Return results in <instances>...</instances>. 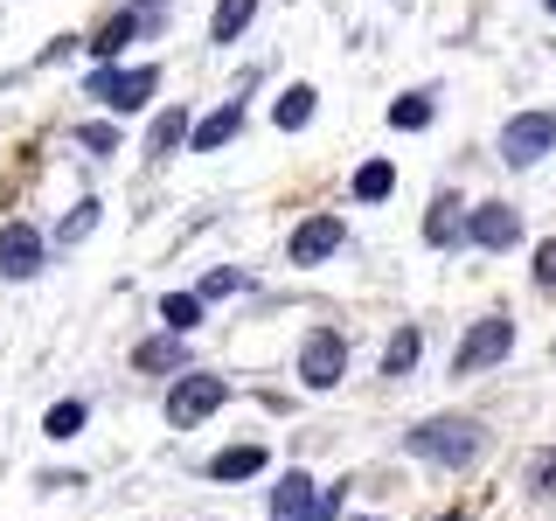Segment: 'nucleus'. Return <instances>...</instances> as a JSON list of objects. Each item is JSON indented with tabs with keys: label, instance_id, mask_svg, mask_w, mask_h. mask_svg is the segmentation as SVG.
<instances>
[{
	"label": "nucleus",
	"instance_id": "obj_1",
	"mask_svg": "<svg viewBox=\"0 0 556 521\" xmlns=\"http://www.w3.org/2000/svg\"><path fill=\"white\" fill-rule=\"evenodd\" d=\"M410 452L417 459H431V466H473L480 452H486V431L473 424V417H425V424L410 431Z\"/></svg>",
	"mask_w": 556,
	"mask_h": 521
},
{
	"label": "nucleus",
	"instance_id": "obj_2",
	"mask_svg": "<svg viewBox=\"0 0 556 521\" xmlns=\"http://www.w3.org/2000/svg\"><path fill=\"white\" fill-rule=\"evenodd\" d=\"M556 147V112H521L501 126V161L508 167H535Z\"/></svg>",
	"mask_w": 556,
	"mask_h": 521
},
{
	"label": "nucleus",
	"instance_id": "obj_3",
	"mask_svg": "<svg viewBox=\"0 0 556 521\" xmlns=\"http://www.w3.org/2000/svg\"><path fill=\"white\" fill-rule=\"evenodd\" d=\"M508 347H515V320H508V313H486V320H473V334L459 341L452 369H459V376H473V369H486V361H501Z\"/></svg>",
	"mask_w": 556,
	"mask_h": 521
},
{
	"label": "nucleus",
	"instance_id": "obj_4",
	"mask_svg": "<svg viewBox=\"0 0 556 521\" xmlns=\"http://www.w3.org/2000/svg\"><path fill=\"white\" fill-rule=\"evenodd\" d=\"M223 396H230V390H223V376H181V382L167 390V424H174V431L202 424L208 410H223Z\"/></svg>",
	"mask_w": 556,
	"mask_h": 521
},
{
	"label": "nucleus",
	"instance_id": "obj_5",
	"mask_svg": "<svg viewBox=\"0 0 556 521\" xmlns=\"http://www.w3.org/2000/svg\"><path fill=\"white\" fill-rule=\"evenodd\" d=\"M153 84H161L153 69H112V63H104L98 77H91V98L112 104V112H139V104L153 98Z\"/></svg>",
	"mask_w": 556,
	"mask_h": 521
},
{
	"label": "nucleus",
	"instance_id": "obj_6",
	"mask_svg": "<svg viewBox=\"0 0 556 521\" xmlns=\"http://www.w3.org/2000/svg\"><path fill=\"white\" fill-rule=\"evenodd\" d=\"M341 369H348V347H341V334H306V347H300V382L306 390H334L341 382Z\"/></svg>",
	"mask_w": 556,
	"mask_h": 521
},
{
	"label": "nucleus",
	"instance_id": "obj_7",
	"mask_svg": "<svg viewBox=\"0 0 556 521\" xmlns=\"http://www.w3.org/2000/svg\"><path fill=\"white\" fill-rule=\"evenodd\" d=\"M334 251H341V216H306L286 243L292 265H320V257H334Z\"/></svg>",
	"mask_w": 556,
	"mask_h": 521
},
{
	"label": "nucleus",
	"instance_id": "obj_8",
	"mask_svg": "<svg viewBox=\"0 0 556 521\" xmlns=\"http://www.w3.org/2000/svg\"><path fill=\"white\" fill-rule=\"evenodd\" d=\"M0 271H8V278H35V271H42V230L8 223V230H0Z\"/></svg>",
	"mask_w": 556,
	"mask_h": 521
},
{
	"label": "nucleus",
	"instance_id": "obj_9",
	"mask_svg": "<svg viewBox=\"0 0 556 521\" xmlns=\"http://www.w3.org/2000/svg\"><path fill=\"white\" fill-rule=\"evenodd\" d=\"M473 243H480V251H515V243H521V216L508 202L473 208Z\"/></svg>",
	"mask_w": 556,
	"mask_h": 521
},
{
	"label": "nucleus",
	"instance_id": "obj_10",
	"mask_svg": "<svg viewBox=\"0 0 556 521\" xmlns=\"http://www.w3.org/2000/svg\"><path fill=\"white\" fill-rule=\"evenodd\" d=\"M313 500H320V486H313L306 473H278V486H271V521H306Z\"/></svg>",
	"mask_w": 556,
	"mask_h": 521
},
{
	"label": "nucleus",
	"instance_id": "obj_11",
	"mask_svg": "<svg viewBox=\"0 0 556 521\" xmlns=\"http://www.w3.org/2000/svg\"><path fill=\"white\" fill-rule=\"evenodd\" d=\"M452 208H459L452 195H439V202H431V216H425V243H431V251H452L459 237H473V223H459Z\"/></svg>",
	"mask_w": 556,
	"mask_h": 521
},
{
	"label": "nucleus",
	"instance_id": "obj_12",
	"mask_svg": "<svg viewBox=\"0 0 556 521\" xmlns=\"http://www.w3.org/2000/svg\"><path fill=\"white\" fill-rule=\"evenodd\" d=\"M237 126H243V112H237V104H223V112H208L202 126H195V139H188V147H195V153H223V147L237 139Z\"/></svg>",
	"mask_w": 556,
	"mask_h": 521
},
{
	"label": "nucleus",
	"instance_id": "obj_13",
	"mask_svg": "<svg viewBox=\"0 0 556 521\" xmlns=\"http://www.w3.org/2000/svg\"><path fill=\"white\" fill-rule=\"evenodd\" d=\"M208 473H216V480H251V473H265V452H257V445H230V452L208 459Z\"/></svg>",
	"mask_w": 556,
	"mask_h": 521
},
{
	"label": "nucleus",
	"instance_id": "obj_14",
	"mask_svg": "<svg viewBox=\"0 0 556 521\" xmlns=\"http://www.w3.org/2000/svg\"><path fill=\"white\" fill-rule=\"evenodd\" d=\"M251 14H257V0H216V14H208V35H216V42H237V35L251 28Z\"/></svg>",
	"mask_w": 556,
	"mask_h": 521
},
{
	"label": "nucleus",
	"instance_id": "obj_15",
	"mask_svg": "<svg viewBox=\"0 0 556 521\" xmlns=\"http://www.w3.org/2000/svg\"><path fill=\"white\" fill-rule=\"evenodd\" d=\"M313 98H320V91H313V84H292V91H286V98H278V104H271V118H278V132H300V126H306V118H313Z\"/></svg>",
	"mask_w": 556,
	"mask_h": 521
},
{
	"label": "nucleus",
	"instance_id": "obj_16",
	"mask_svg": "<svg viewBox=\"0 0 556 521\" xmlns=\"http://www.w3.org/2000/svg\"><path fill=\"white\" fill-rule=\"evenodd\" d=\"M132 28H139V14H112V22H104V28H98V35H91V42H84V49H91V56H104V63H112L118 49L132 42Z\"/></svg>",
	"mask_w": 556,
	"mask_h": 521
},
{
	"label": "nucleus",
	"instance_id": "obj_17",
	"mask_svg": "<svg viewBox=\"0 0 556 521\" xmlns=\"http://www.w3.org/2000/svg\"><path fill=\"white\" fill-rule=\"evenodd\" d=\"M139 369H153V376H161V369H181V334H153V341H139Z\"/></svg>",
	"mask_w": 556,
	"mask_h": 521
},
{
	"label": "nucleus",
	"instance_id": "obj_18",
	"mask_svg": "<svg viewBox=\"0 0 556 521\" xmlns=\"http://www.w3.org/2000/svg\"><path fill=\"white\" fill-rule=\"evenodd\" d=\"M396 188V167L390 161H369V167H355V202H382Z\"/></svg>",
	"mask_w": 556,
	"mask_h": 521
},
{
	"label": "nucleus",
	"instance_id": "obj_19",
	"mask_svg": "<svg viewBox=\"0 0 556 521\" xmlns=\"http://www.w3.org/2000/svg\"><path fill=\"white\" fill-rule=\"evenodd\" d=\"M417 347H425V341H417V327H396V341L382 347V376H410Z\"/></svg>",
	"mask_w": 556,
	"mask_h": 521
},
{
	"label": "nucleus",
	"instance_id": "obj_20",
	"mask_svg": "<svg viewBox=\"0 0 556 521\" xmlns=\"http://www.w3.org/2000/svg\"><path fill=\"white\" fill-rule=\"evenodd\" d=\"M181 139H195V126H188V112H181V104H167V112L153 118V147H161V153H174Z\"/></svg>",
	"mask_w": 556,
	"mask_h": 521
},
{
	"label": "nucleus",
	"instance_id": "obj_21",
	"mask_svg": "<svg viewBox=\"0 0 556 521\" xmlns=\"http://www.w3.org/2000/svg\"><path fill=\"white\" fill-rule=\"evenodd\" d=\"M161 320H167V334H188L202 320V300L195 292H174V300H161Z\"/></svg>",
	"mask_w": 556,
	"mask_h": 521
},
{
	"label": "nucleus",
	"instance_id": "obj_22",
	"mask_svg": "<svg viewBox=\"0 0 556 521\" xmlns=\"http://www.w3.org/2000/svg\"><path fill=\"white\" fill-rule=\"evenodd\" d=\"M390 126H396V132H425V126H431V98H425V91H417V98H396V104H390Z\"/></svg>",
	"mask_w": 556,
	"mask_h": 521
},
{
	"label": "nucleus",
	"instance_id": "obj_23",
	"mask_svg": "<svg viewBox=\"0 0 556 521\" xmlns=\"http://www.w3.org/2000/svg\"><path fill=\"white\" fill-rule=\"evenodd\" d=\"M98 216H104V202H77V208H70V216H63V230H56V243H84V237L98 230Z\"/></svg>",
	"mask_w": 556,
	"mask_h": 521
},
{
	"label": "nucleus",
	"instance_id": "obj_24",
	"mask_svg": "<svg viewBox=\"0 0 556 521\" xmlns=\"http://www.w3.org/2000/svg\"><path fill=\"white\" fill-rule=\"evenodd\" d=\"M42 431H49V439H77V431H84V404H56L42 417Z\"/></svg>",
	"mask_w": 556,
	"mask_h": 521
},
{
	"label": "nucleus",
	"instance_id": "obj_25",
	"mask_svg": "<svg viewBox=\"0 0 556 521\" xmlns=\"http://www.w3.org/2000/svg\"><path fill=\"white\" fill-rule=\"evenodd\" d=\"M529 494H556V445L529 459Z\"/></svg>",
	"mask_w": 556,
	"mask_h": 521
},
{
	"label": "nucleus",
	"instance_id": "obj_26",
	"mask_svg": "<svg viewBox=\"0 0 556 521\" xmlns=\"http://www.w3.org/2000/svg\"><path fill=\"white\" fill-rule=\"evenodd\" d=\"M230 292H243V271H223L216 265V271L202 278V300H230Z\"/></svg>",
	"mask_w": 556,
	"mask_h": 521
},
{
	"label": "nucleus",
	"instance_id": "obj_27",
	"mask_svg": "<svg viewBox=\"0 0 556 521\" xmlns=\"http://www.w3.org/2000/svg\"><path fill=\"white\" fill-rule=\"evenodd\" d=\"M84 147H98V153H118V126H77Z\"/></svg>",
	"mask_w": 556,
	"mask_h": 521
},
{
	"label": "nucleus",
	"instance_id": "obj_28",
	"mask_svg": "<svg viewBox=\"0 0 556 521\" xmlns=\"http://www.w3.org/2000/svg\"><path fill=\"white\" fill-rule=\"evenodd\" d=\"M535 285H556V237L535 243Z\"/></svg>",
	"mask_w": 556,
	"mask_h": 521
},
{
	"label": "nucleus",
	"instance_id": "obj_29",
	"mask_svg": "<svg viewBox=\"0 0 556 521\" xmlns=\"http://www.w3.org/2000/svg\"><path fill=\"white\" fill-rule=\"evenodd\" d=\"M439 521H466V514H439Z\"/></svg>",
	"mask_w": 556,
	"mask_h": 521
},
{
	"label": "nucleus",
	"instance_id": "obj_30",
	"mask_svg": "<svg viewBox=\"0 0 556 521\" xmlns=\"http://www.w3.org/2000/svg\"><path fill=\"white\" fill-rule=\"evenodd\" d=\"M139 8H153V0H139Z\"/></svg>",
	"mask_w": 556,
	"mask_h": 521
},
{
	"label": "nucleus",
	"instance_id": "obj_31",
	"mask_svg": "<svg viewBox=\"0 0 556 521\" xmlns=\"http://www.w3.org/2000/svg\"><path fill=\"white\" fill-rule=\"evenodd\" d=\"M549 14H556V0H549Z\"/></svg>",
	"mask_w": 556,
	"mask_h": 521
},
{
	"label": "nucleus",
	"instance_id": "obj_32",
	"mask_svg": "<svg viewBox=\"0 0 556 521\" xmlns=\"http://www.w3.org/2000/svg\"><path fill=\"white\" fill-rule=\"evenodd\" d=\"M362 521H369V514H362Z\"/></svg>",
	"mask_w": 556,
	"mask_h": 521
}]
</instances>
